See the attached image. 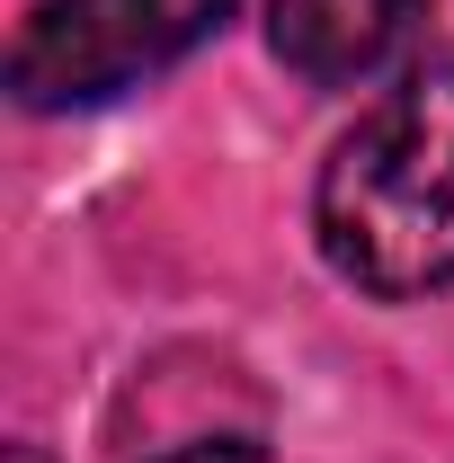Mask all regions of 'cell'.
<instances>
[{
	"instance_id": "obj_1",
	"label": "cell",
	"mask_w": 454,
	"mask_h": 463,
	"mask_svg": "<svg viewBox=\"0 0 454 463\" xmlns=\"http://www.w3.org/2000/svg\"><path fill=\"white\" fill-rule=\"evenodd\" d=\"M312 232L330 268L374 303L454 286V45L419 54L339 134L312 187Z\"/></svg>"
},
{
	"instance_id": "obj_2",
	"label": "cell",
	"mask_w": 454,
	"mask_h": 463,
	"mask_svg": "<svg viewBox=\"0 0 454 463\" xmlns=\"http://www.w3.org/2000/svg\"><path fill=\"white\" fill-rule=\"evenodd\" d=\"M223 18L232 0H36L9 45V90L36 116L108 108L187 62Z\"/></svg>"
},
{
	"instance_id": "obj_3",
	"label": "cell",
	"mask_w": 454,
	"mask_h": 463,
	"mask_svg": "<svg viewBox=\"0 0 454 463\" xmlns=\"http://www.w3.org/2000/svg\"><path fill=\"white\" fill-rule=\"evenodd\" d=\"M419 0H268V45L312 90H365L419 45Z\"/></svg>"
},
{
	"instance_id": "obj_4",
	"label": "cell",
	"mask_w": 454,
	"mask_h": 463,
	"mask_svg": "<svg viewBox=\"0 0 454 463\" xmlns=\"http://www.w3.org/2000/svg\"><path fill=\"white\" fill-rule=\"evenodd\" d=\"M161 463H268L250 437H196V446H178V455H161Z\"/></svg>"
},
{
	"instance_id": "obj_5",
	"label": "cell",
	"mask_w": 454,
	"mask_h": 463,
	"mask_svg": "<svg viewBox=\"0 0 454 463\" xmlns=\"http://www.w3.org/2000/svg\"><path fill=\"white\" fill-rule=\"evenodd\" d=\"M9 463H45V455H36V446H9Z\"/></svg>"
}]
</instances>
